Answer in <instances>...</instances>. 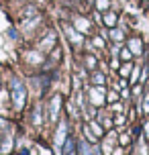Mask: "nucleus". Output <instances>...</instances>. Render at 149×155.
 Returning a JSON list of instances; mask_svg holds the SVG:
<instances>
[{
  "mask_svg": "<svg viewBox=\"0 0 149 155\" xmlns=\"http://www.w3.org/2000/svg\"><path fill=\"white\" fill-rule=\"evenodd\" d=\"M10 88H12V94H15L16 108H21V106H23V102H25V88H23V84H21V80L15 78V80L10 82Z\"/></svg>",
  "mask_w": 149,
  "mask_h": 155,
  "instance_id": "1",
  "label": "nucleus"
},
{
  "mask_svg": "<svg viewBox=\"0 0 149 155\" xmlns=\"http://www.w3.org/2000/svg\"><path fill=\"white\" fill-rule=\"evenodd\" d=\"M98 8H100V10L108 8V2H106V0H98Z\"/></svg>",
  "mask_w": 149,
  "mask_h": 155,
  "instance_id": "2",
  "label": "nucleus"
},
{
  "mask_svg": "<svg viewBox=\"0 0 149 155\" xmlns=\"http://www.w3.org/2000/svg\"><path fill=\"white\" fill-rule=\"evenodd\" d=\"M106 25H108V27H112V25H114V15H108V16H106Z\"/></svg>",
  "mask_w": 149,
  "mask_h": 155,
  "instance_id": "3",
  "label": "nucleus"
},
{
  "mask_svg": "<svg viewBox=\"0 0 149 155\" xmlns=\"http://www.w3.org/2000/svg\"><path fill=\"white\" fill-rule=\"evenodd\" d=\"M112 37L117 39V41H121V39H123V35H121V33H118V31H112Z\"/></svg>",
  "mask_w": 149,
  "mask_h": 155,
  "instance_id": "4",
  "label": "nucleus"
},
{
  "mask_svg": "<svg viewBox=\"0 0 149 155\" xmlns=\"http://www.w3.org/2000/svg\"><path fill=\"white\" fill-rule=\"evenodd\" d=\"M143 108H145V110H147V112H149V96H147V98H145V106H143Z\"/></svg>",
  "mask_w": 149,
  "mask_h": 155,
  "instance_id": "5",
  "label": "nucleus"
}]
</instances>
